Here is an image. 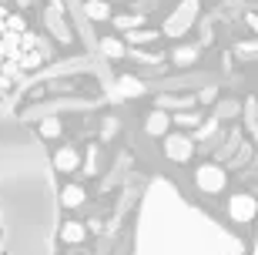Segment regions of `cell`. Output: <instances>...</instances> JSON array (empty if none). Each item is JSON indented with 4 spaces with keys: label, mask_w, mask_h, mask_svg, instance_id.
<instances>
[{
    "label": "cell",
    "mask_w": 258,
    "mask_h": 255,
    "mask_svg": "<svg viewBox=\"0 0 258 255\" xmlns=\"http://www.w3.org/2000/svg\"><path fill=\"white\" fill-rule=\"evenodd\" d=\"M57 188L47 151L0 158V255H54Z\"/></svg>",
    "instance_id": "6da1fadb"
},
{
    "label": "cell",
    "mask_w": 258,
    "mask_h": 255,
    "mask_svg": "<svg viewBox=\"0 0 258 255\" xmlns=\"http://www.w3.org/2000/svg\"><path fill=\"white\" fill-rule=\"evenodd\" d=\"M44 144L37 141V134L20 121L14 111H7L0 104V158H14V155H30L40 151Z\"/></svg>",
    "instance_id": "7a4b0ae2"
}]
</instances>
